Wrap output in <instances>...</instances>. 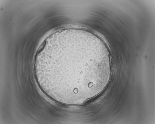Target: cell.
Masks as SVG:
<instances>
[{"instance_id":"obj_1","label":"cell","mask_w":155,"mask_h":124,"mask_svg":"<svg viewBox=\"0 0 155 124\" xmlns=\"http://www.w3.org/2000/svg\"><path fill=\"white\" fill-rule=\"evenodd\" d=\"M45 89L61 103L82 104L104 89L110 77L108 53L85 40L58 43L49 49L39 62Z\"/></svg>"}]
</instances>
